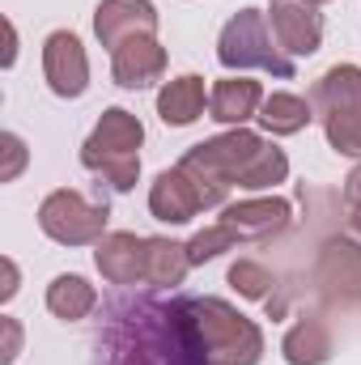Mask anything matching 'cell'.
Wrapping results in <instances>:
<instances>
[{"mask_svg":"<svg viewBox=\"0 0 361 365\" xmlns=\"http://www.w3.org/2000/svg\"><path fill=\"white\" fill-rule=\"evenodd\" d=\"M0 327H4V357H0V361L9 365L21 353V327H17V319H0Z\"/></svg>","mask_w":361,"mask_h":365,"instance_id":"27","label":"cell"},{"mask_svg":"<svg viewBox=\"0 0 361 365\" xmlns=\"http://www.w3.org/2000/svg\"><path fill=\"white\" fill-rule=\"evenodd\" d=\"M306 4H327V0H306Z\"/></svg>","mask_w":361,"mask_h":365,"instance_id":"32","label":"cell"},{"mask_svg":"<svg viewBox=\"0 0 361 365\" xmlns=\"http://www.w3.org/2000/svg\"><path fill=\"white\" fill-rule=\"evenodd\" d=\"M106 204H90L81 191H51L43 204H39V225L47 238L64 242V247H86V242H102L106 238Z\"/></svg>","mask_w":361,"mask_h":365,"instance_id":"5","label":"cell"},{"mask_svg":"<svg viewBox=\"0 0 361 365\" xmlns=\"http://www.w3.org/2000/svg\"><path fill=\"white\" fill-rule=\"evenodd\" d=\"M319 280L340 293V297H361V247L357 242H327L319 259Z\"/></svg>","mask_w":361,"mask_h":365,"instance_id":"16","label":"cell"},{"mask_svg":"<svg viewBox=\"0 0 361 365\" xmlns=\"http://www.w3.org/2000/svg\"><path fill=\"white\" fill-rule=\"evenodd\" d=\"M217 60L225 68H264L272 77H293V56L276 43V34H268V17L260 9H238L221 38H217Z\"/></svg>","mask_w":361,"mask_h":365,"instance_id":"4","label":"cell"},{"mask_svg":"<svg viewBox=\"0 0 361 365\" xmlns=\"http://www.w3.org/2000/svg\"><path fill=\"white\" fill-rule=\"evenodd\" d=\"M0 149H4V166H0V182H13L21 175V166H26V145L13 136V132H4L0 136Z\"/></svg>","mask_w":361,"mask_h":365,"instance_id":"26","label":"cell"},{"mask_svg":"<svg viewBox=\"0 0 361 365\" xmlns=\"http://www.w3.org/2000/svg\"><path fill=\"white\" fill-rule=\"evenodd\" d=\"M272 34L289 56H315L323 43V17L306 0H272Z\"/></svg>","mask_w":361,"mask_h":365,"instance_id":"9","label":"cell"},{"mask_svg":"<svg viewBox=\"0 0 361 365\" xmlns=\"http://www.w3.org/2000/svg\"><path fill=\"white\" fill-rule=\"evenodd\" d=\"M230 284H234L243 297H251V302H264L272 289H276V276H272L264 264H255V259H238V264L230 268Z\"/></svg>","mask_w":361,"mask_h":365,"instance_id":"25","label":"cell"},{"mask_svg":"<svg viewBox=\"0 0 361 365\" xmlns=\"http://www.w3.org/2000/svg\"><path fill=\"white\" fill-rule=\"evenodd\" d=\"M158 115L162 123L171 128H187L204 115V77H179V81H166V90L158 93Z\"/></svg>","mask_w":361,"mask_h":365,"instance_id":"18","label":"cell"},{"mask_svg":"<svg viewBox=\"0 0 361 365\" xmlns=\"http://www.w3.org/2000/svg\"><path fill=\"white\" fill-rule=\"evenodd\" d=\"M158 30V9L149 0H102L93 13V34L102 47H123L128 38L153 34Z\"/></svg>","mask_w":361,"mask_h":365,"instance_id":"8","label":"cell"},{"mask_svg":"<svg viewBox=\"0 0 361 365\" xmlns=\"http://www.w3.org/2000/svg\"><path fill=\"white\" fill-rule=\"evenodd\" d=\"M93 306H98V293H93V284L86 276H56L47 284V310L56 319H64V323L86 319Z\"/></svg>","mask_w":361,"mask_h":365,"instance_id":"19","label":"cell"},{"mask_svg":"<svg viewBox=\"0 0 361 365\" xmlns=\"http://www.w3.org/2000/svg\"><path fill=\"white\" fill-rule=\"evenodd\" d=\"M81 166L93 170L111 191H132L141 175V153H98L90 145H81Z\"/></svg>","mask_w":361,"mask_h":365,"instance_id":"21","label":"cell"},{"mask_svg":"<svg viewBox=\"0 0 361 365\" xmlns=\"http://www.w3.org/2000/svg\"><path fill=\"white\" fill-rule=\"evenodd\" d=\"M149 212L158 221H171V225H183V221H191L200 212V195H195L191 179L183 175L179 166L158 175V182L149 187Z\"/></svg>","mask_w":361,"mask_h":365,"instance_id":"13","label":"cell"},{"mask_svg":"<svg viewBox=\"0 0 361 365\" xmlns=\"http://www.w3.org/2000/svg\"><path fill=\"white\" fill-rule=\"evenodd\" d=\"M0 268H4V284H0V302H9V297L17 293V264H13V259H4Z\"/></svg>","mask_w":361,"mask_h":365,"instance_id":"29","label":"cell"},{"mask_svg":"<svg viewBox=\"0 0 361 365\" xmlns=\"http://www.w3.org/2000/svg\"><path fill=\"white\" fill-rule=\"evenodd\" d=\"M234 242H238V234L230 230V225H208V230H200L191 242H187V255H191V268L195 264H208V259H217V255H225V251H234Z\"/></svg>","mask_w":361,"mask_h":365,"instance_id":"24","label":"cell"},{"mask_svg":"<svg viewBox=\"0 0 361 365\" xmlns=\"http://www.w3.org/2000/svg\"><path fill=\"white\" fill-rule=\"evenodd\" d=\"M289 175V158L276 149V145H264V153L251 162V170L243 175L238 187H247V191H264V187H276V182H285Z\"/></svg>","mask_w":361,"mask_h":365,"instance_id":"23","label":"cell"},{"mask_svg":"<svg viewBox=\"0 0 361 365\" xmlns=\"http://www.w3.org/2000/svg\"><path fill=\"white\" fill-rule=\"evenodd\" d=\"M264 145H268V140H260L255 132L234 128V132H225V136H213V140H204V145L187 149V158H191V162H200V166H208L213 175H221L230 187H238L243 175L251 170V162L264 153Z\"/></svg>","mask_w":361,"mask_h":365,"instance_id":"6","label":"cell"},{"mask_svg":"<svg viewBox=\"0 0 361 365\" xmlns=\"http://www.w3.org/2000/svg\"><path fill=\"white\" fill-rule=\"evenodd\" d=\"M43 73H47V86L60 98H81L90 86V60H86V47L77 34L68 30H56L47 43H43Z\"/></svg>","mask_w":361,"mask_h":365,"instance_id":"7","label":"cell"},{"mask_svg":"<svg viewBox=\"0 0 361 365\" xmlns=\"http://www.w3.org/2000/svg\"><path fill=\"white\" fill-rule=\"evenodd\" d=\"M4 34H9V47H4V68H13V60H17V30H13V26H4Z\"/></svg>","mask_w":361,"mask_h":365,"instance_id":"30","label":"cell"},{"mask_svg":"<svg viewBox=\"0 0 361 365\" xmlns=\"http://www.w3.org/2000/svg\"><path fill=\"white\" fill-rule=\"evenodd\" d=\"M191 268L187 247L175 238H149V284L153 289H175Z\"/></svg>","mask_w":361,"mask_h":365,"instance_id":"22","label":"cell"},{"mask_svg":"<svg viewBox=\"0 0 361 365\" xmlns=\"http://www.w3.org/2000/svg\"><path fill=\"white\" fill-rule=\"evenodd\" d=\"M102 365H213L187 302L132 297L106 306V327L98 331Z\"/></svg>","mask_w":361,"mask_h":365,"instance_id":"1","label":"cell"},{"mask_svg":"<svg viewBox=\"0 0 361 365\" xmlns=\"http://www.w3.org/2000/svg\"><path fill=\"white\" fill-rule=\"evenodd\" d=\"M255 119L268 128L272 136H293V132H302L315 119V106L306 98H298V93H272V98H264Z\"/></svg>","mask_w":361,"mask_h":365,"instance_id":"20","label":"cell"},{"mask_svg":"<svg viewBox=\"0 0 361 365\" xmlns=\"http://www.w3.org/2000/svg\"><path fill=\"white\" fill-rule=\"evenodd\" d=\"M310 106L327 132V145L345 158H361V68L357 64H336L327 68L315 90Z\"/></svg>","mask_w":361,"mask_h":365,"instance_id":"3","label":"cell"},{"mask_svg":"<svg viewBox=\"0 0 361 365\" xmlns=\"http://www.w3.org/2000/svg\"><path fill=\"white\" fill-rule=\"evenodd\" d=\"M141 140H145L141 119L123 106H111V110H102V119H98V128H93V136L86 145L98 149V153H136Z\"/></svg>","mask_w":361,"mask_h":365,"instance_id":"17","label":"cell"},{"mask_svg":"<svg viewBox=\"0 0 361 365\" xmlns=\"http://www.w3.org/2000/svg\"><path fill=\"white\" fill-rule=\"evenodd\" d=\"M111 73L123 90H149L153 81H162L166 73V47L153 38V34H141V38H128L123 47L111 51Z\"/></svg>","mask_w":361,"mask_h":365,"instance_id":"10","label":"cell"},{"mask_svg":"<svg viewBox=\"0 0 361 365\" xmlns=\"http://www.w3.org/2000/svg\"><path fill=\"white\" fill-rule=\"evenodd\" d=\"M345 200H349L353 208H361V166H353L349 179H345Z\"/></svg>","mask_w":361,"mask_h":365,"instance_id":"28","label":"cell"},{"mask_svg":"<svg viewBox=\"0 0 361 365\" xmlns=\"http://www.w3.org/2000/svg\"><path fill=\"white\" fill-rule=\"evenodd\" d=\"M98 272L106 276L111 284H136L149 280V238L136 234H106L93 251Z\"/></svg>","mask_w":361,"mask_h":365,"instance_id":"11","label":"cell"},{"mask_svg":"<svg viewBox=\"0 0 361 365\" xmlns=\"http://www.w3.org/2000/svg\"><path fill=\"white\" fill-rule=\"evenodd\" d=\"M349 221H353V230L361 234V208H353V217H349Z\"/></svg>","mask_w":361,"mask_h":365,"instance_id":"31","label":"cell"},{"mask_svg":"<svg viewBox=\"0 0 361 365\" xmlns=\"http://www.w3.org/2000/svg\"><path fill=\"white\" fill-rule=\"evenodd\" d=\"M187 310H191L195 336H200V344H204L213 365H260L264 331L247 314H238L221 297H191Z\"/></svg>","mask_w":361,"mask_h":365,"instance_id":"2","label":"cell"},{"mask_svg":"<svg viewBox=\"0 0 361 365\" xmlns=\"http://www.w3.org/2000/svg\"><path fill=\"white\" fill-rule=\"evenodd\" d=\"M289 200H238L221 212V225H230L238 238H251V242H264L272 234L289 230Z\"/></svg>","mask_w":361,"mask_h":365,"instance_id":"12","label":"cell"},{"mask_svg":"<svg viewBox=\"0 0 361 365\" xmlns=\"http://www.w3.org/2000/svg\"><path fill=\"white\" fill-rule=\"evenodd\" d=\"M260 106H264V90H260V81H247V77L217 81L213 86V102H208L213 119L230 123V128H243L251 115H260Z\"/></svg>","mask_w":361,"mask_h":365,"instance_id":"14","label":"cell"},{"mask_svg":"<svg viewBox=\"0 0 361 365\" xmlns=\"http://www.w3.org/2000/svg\"><path fill=\"white\" fill-rule=\"evenodd\" d=\"M285 361L289 365H323L332 357V331L319 314H302L289 331H285Z\"/></svg>","mask_w":361,"mask_h":365,"instance_id":"15","label":"cell"}]
</instances>
